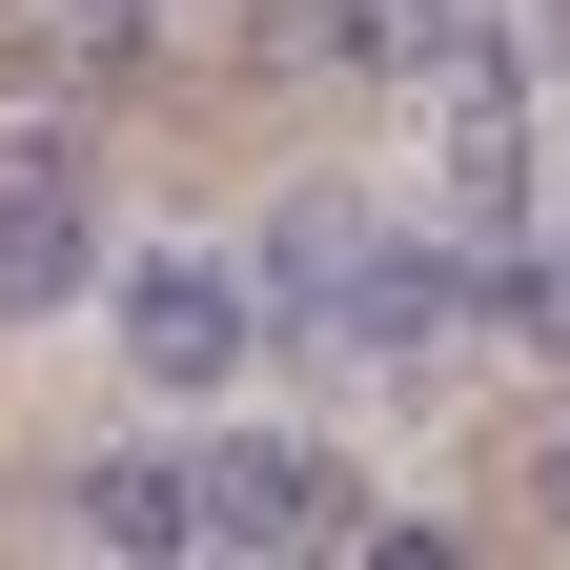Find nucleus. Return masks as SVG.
Segmentation results:
<instances>
[{"instance_id":"8","label":"nucleus","mask_w":570,"mask_h":570,"mask_svg":"<svg viewBox=\"0 0 570 570\" xmlns=\"http://www.w3.org/2000/svg\"><path fill=\"white\" fill-rule=\"evenodd\" d=\"M510 489H530V530H550V550H570V428H550V449H530V469H510Z\"/></svg>"},{"instance_id":"3","label":"nucleus","mask_w":570,"mask_h":570,"mask_svg":"<svg viewBox=\"0 0 570 570\" xmlns=\"http://www.w3.org/2000/svg\"><path fill=\"white\" fill-rule=\"evenodd\" d=\"M61 530H82V550H122V570L225 550V449H102V469H61Z\"/></svg>"},{"instance_id":"1","label":"nucleus","mask_w":570,"mask_h":570,"mask_svg":"<svg viewBox=\"0 0 570 570\" xmlns=\"http://www.w3.org/2000/svg\"><path fill=\"white\" fill-rule=\"evenodd\" d=\"M265 306L306 346H449L469 326V245L367 225V204H285V225H265Z\"/></svg>"},{"instance_id":"2","label":"nucleus","mask_w":570,"mask_h":570,"mask_svg":"<svg viewBox=\"0 0 570 570\" xmlns=\"http://www.w3.org/2000/svg\"><path fill=\"white\" fill-rule=\"evenodd\" d=\"M102 306H122L102 346H122V367L164 387V407H204V387H245V346L285 326V306H265V265H204V245H142V265L102 285Z\"/></svg>"},{"instance_id":"6","label":"nucleus","mask_w":570,"mask_h":570,"mask_svg":"<svg viewBox=\"0 0 570 570\" xmlns=\"http://www.w3.org/2000/svg\"><path fill=\"white\" fill-rule=\"evenodd\" d=\"M469 326H489V346H530V367H570V245H550V225L469 245Z\"/></svg>"},{"instance_id":"9","label":"nucleus","mask_w":570,"mask_h":570,"mask_svg":"<svg viewBox=\"0 0 570 570\" xmlns=\"http://www.w3.org/2000/svg\"><path fill=\"white\" fill-rule=\"evenodd\" d=\"M550 61H570V0H550Z\"/></svg>"},{"instance_id":"4","label":"nucleus","mask_w":570,"mask_h":570,"mask_svg":"<svg viewBox=\"0 0 570 570\" xmlns=\"http://www.w3.org/2000/svg\"><path fill=\"white\" fill-rule=\"evenodd\" d=\"M82 142H61V122H21V142H0V326H41V306H82Z\"/></svg>"},{"instance_id":"5","label":"nucleus","mask_w":570,"mask_h":570,"mask_svg":"<svg viewBox=\"0 0 570 570\" xmlns=\"http://www.w3.org/2000/svg\"><path fill=\"white\" fill-rule=\"evenodd\" d=\"M225 550H367V510H346V469H326V449L245 428V449H225Z\"/></svg>"},{"instance_id":"7","label":"nucleus","mask_w":570,"mask_h":570,"mask_svg":"<svg viewBox=\"0 0 570 570\" xmlns=\"http://www.w3.org/2000/svg\"><path fill=\"white\" fill-rule=\"evenodd\" d=\"M41 21H82V41H164L184 0H41Z\"/></svg>"}]
</instances>
